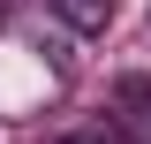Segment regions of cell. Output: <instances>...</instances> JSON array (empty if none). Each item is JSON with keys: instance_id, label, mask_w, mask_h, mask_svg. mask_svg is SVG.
Here are the masks:
<instances>
[{"instance_id": "cell-1", "label": "cell", "mask_w": 151, "mask_h": 144, "mask_svg": "<svg viewBox=\"0 0 151 144\" xmlns=\"http://www.w3.org/2000/svg\"><path fill=\"white\" fill-rule=\"evenodd\" d=\"M106 99H113V121H151V76L144 68H121L106 84Z\"/></svg>"}, {"instance_id": "cell-2", "label": "cell", "mask_w": 151, "mask_h": 144, "mask_svg": "<svg viewBox=\"0 0 151 144\" xmlns=\"http://www.w3.org/2000/svg\"><path fill=\"white\" fill-rule=\"evenodd\" d=\"M53 15L68 23V31L98 38V31H113V0H53Z\"/></svg>"}, {"instance_id": "cell-3", "label": "cell", "mask_w": 151, "mask_h": 144, "mask_svg": "<svg viewBox=\"0 0 151 144\" xmlns=\"http://www.w3.org/2000/svg\"><path fill=\"white\" fill-rule=\"evenodd\" d=\"M113 144H151V121H113Z\"/></svg>"}, {"instance_id": "cell-4", "label": "cell", "mask_w": 151, "mask_h": 144, "mask_svg": "<svg viewBox=\"0 0 151 144\" xmlns=\"http://www.w3.org/2000/svg\"><path fill=\"white\" fill-rule=\"evenodd\" d=\"M53 144H113V129H68V137H53Z\"/></svg>"}]
</instances>
